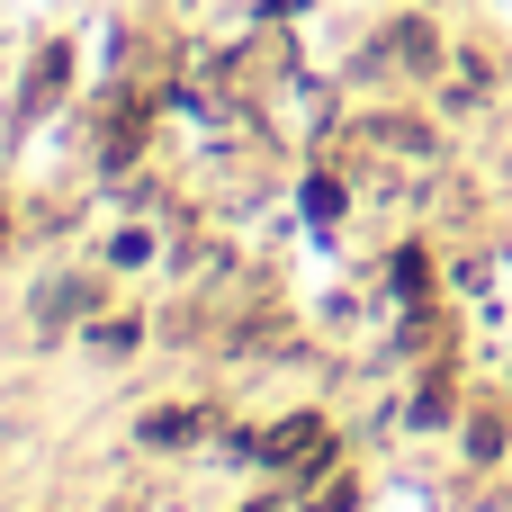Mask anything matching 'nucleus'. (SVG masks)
Returning <instances> with one entry per match:
<instances>
[{"label": "nucleus", "instance_id": "f257e3e1", "mask_svg": "<svg viewBox=\"0 0 512 512\" xmlns=\"http://www.w3.org/2000/svg\"><path fill=\"white\" fill-rule=\"evenodd\" d=\"M315 441H324L315 423H288V432H270V441H261V459H306Z\"/></svg>", "mask_w": 512, "mask_h": 512}]
</instances>
